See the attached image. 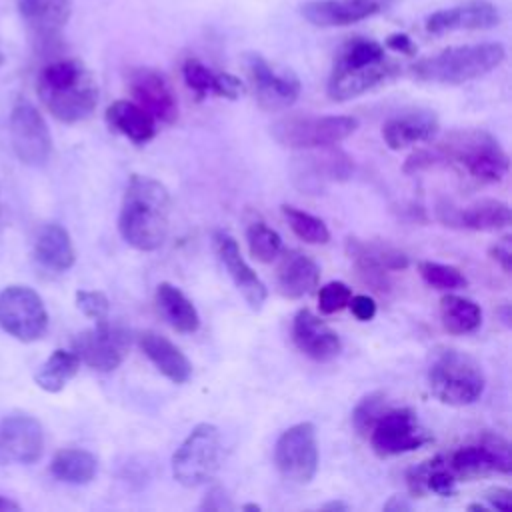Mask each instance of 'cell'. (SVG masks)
Segmentation results:
<instances>
[{
    "label": "cell",
    "instance_id": "cell-1",
    "mask_svg": "<svg viewBox=\"0 0 512 512\" xmlns=\"http://www.w3.org/2000/svg\"><path fill=\"white\" fill-rule=\"evenodd\" d=\"M438 164H458L474 180L494 184L508 174L510 158L492 134L484 130H456L432 148L410 154L404 162V172L416 174Z\"/></svg>",
    "mask_w": 512,
    "mask_h": 512
},
{
    "label": "cell",
    "instance_id": "cell-2",
    "mask_svg": "<svg viewBox=\"0 0 512 512\" xmlns=\"http://www.w3.org/2000/svg\"><path fill=\"white\" fill-rule=\"evenodd\" d=\"M170 228V194L150 176L132 174L124 190L118 230L126 244L152 252L160 248Z\"/></svg>",
    "mask_w": 512,
    "mask_h": 512
},
{
    "label": "cell",
    "instance_id": "cell-3",
    "mask_svg": "<svg viewBox=\"0 0 512 512\" xmlns=\"http://www.w3.org/2000/svg\"><path fill=\"white\" fill-rule=\"evenodd\" d=\"M36 92L44 108L64 124L86 120L98 104V84L94 74L74 58L46 64L38 74Z\"/></svg>",
    "mask_w": 512,
    "mask_h": 512
},
{
    "label": "cell",
    "instance_id": "cell-4",
    "mask_svg": "<svg viewBox=\"0 0 512 512\" xmlns=\"http://www.w3.org/2000/svg\"><path fill=\"white\" fill-rule=\"evenodd\" d=\"M398 74L384 46L372 38L348 40L334 58L326 92L334 102H346L366 94Z\"/></svg>",
    "mask_w": 512,
    "mask_h": 512
},
{
    "label": "cell",
    "instance_id": "cell-5",
    "mask_svg": "<svg viewBox=\"0 0 512 512\" xmlns=\"http://www.w3.org/2000/svg\"><path fill=\"white\" fill-rule=\"evenodd\" d=\"M506 58V50L500 42H478L464 46H450L438 54L420 58L412 64L414 78L432 84H464L476 80Z\"/></svg>",
    "mask_w": 512,
    "mask_h": 512
},
{
    "label": "cell",
    "instance_id": "cell-6",
    "mask_svg": "<svg viewBox=\"0 0 512 512\" xmlns=\"http://www.w3.org/2000/svg\"><path fill=\"white\" fill-rule=\"evenodd\" d=\"M430 392L448 406L474 404L486 386L480 364L454 348H446L436 354L428 368Z\"/></svg>",
    "mask_w": 512,
    "mask_h": 512
},
{
    "label": "cell",
    "instance_id": "cell-7",
    "mask_svg": "<svg viewBox=\"0 0 512 512\" xmlns=\"http://www.w3.org/2000/svg\"><path fill=\"white\" fill-rule=\"evenodd\" d=\"M222 460L220 430L214 424H196L172 454V476L186 488L214 478Z\"/></svg>",
    "mask_w": 512,
    "mask_h": 512
},
{
    "label": "cell",
    "instance_id": "cell-8",
    "mask_svg": "<svg viewBox=\"0 0 512 512\" xmlns=\"http://www.w3.org/2000/svg\"><path fill=\"white\" fill-rule=\"evenodd\" d=\"M358 128L352 116H290L272 124L274 140L292 150L328 148L346 140Z\"/></svg>",
    "mask_w": 512,
    "mask_h": 512
},
{
    "label": "cell",
    "instance_id": "cell-9",
    "mask_svg": "<svg viewBox=\"0 0 512 512\" xmlns=\"http://www.w3.org/2000/svg\"><path fill=\"white\" fill-rule=\"evenodd\" d=\"M0 328L20 342L40 340L48 330V312L36 290L22 284L0 292Z\"/></svg>",
    "mask_w": 512,
    "mask_h": 512
},
{
    "label": "cell",
    "instance_id": "cell-10",
    "mask_svg": "<svg viewBox=\"0 0 512 512\" xmlns=\"http://www.w3.org/2000/svg\"><path fill=\"white\" fill-rule=\"evenodd\" d=\"M274 464L280 476L294 484H308L316 476L318 440L312 422H298L278 436Z\"/></svg>",
    "mask_w": 512,
    "mask_h": 512
},
{
    "label": "cell",
    "instance_id": "cell-11",
    "mask_svg": "<svg viewBox=\"0 0 512 512\" xmlns=\"http://www.w3.org/2000/svg\"><path fill=\"white\" fill-rule=\"evenodd\" d=\"M368 438L374 454L380 458L418 450L432 440L412 408H386L372 426Z\"/></svg>",
    "mask_w": 512,
    "mask_h": 512
},
{
    "label": "cell",
    "instance_id": "cell-12",
    "mask_svg": "<svg viewBox=\"0 0 512 512\" xmlns=\"http://www.w3.org/2000/svg\"><path fill=\"white\" fill-rule=\"evenodd\" d=\"M456 480H470L488 474H510V444L498 434H482L478 440L456 448L444 458Z\"/></svg>",
    "mask_w": 512,
    "mask_h": 512
},
{
    "label": "cell",
    "instance_id": "cell-13",
    "mask_svg": "<svg viewBox=\"0 0 512 512\" xmlns=\"http://www.w3.org/2000/svg\"><path fill=\"white\" fill-rule=\"evenodd\" d=\"M244 66L252 94L262 110H286L298 100L300 80L292 70L274 66L260 54H246Z\"/></svg>",
    "mask_w": 512,
    "mask_h": 512
},
{
    "label": "cell",
    "instance_id": "cell-14",
    "mask_svg": "<svg viewBox=\"0 0 512 512\" xmlns=\"http://www.w3.org/2000/svg\"><path fill=\"white\" fill-rule=\"evenodd\" d=\"M128 346V332L122 326L110 324L108 318L98 320L94 328L82 330L72 338V352L78 360L98 372L116 370L124 362Z\"/></svg>",
    "mask_w": 512,
    "mask_h": 512
},
{
    "label": "cell",
    "instance_id": "cell-15",
    "mask_svg": "<svg viewBox=\"0 0 512 512\" xmlns=\"http://www.w3.org/2000/svg\"><path fill=\"white\" fill-rule=\"evenodd\" d=\"M10 142L20 162L30 166H42L52 154L46 120L28 100H18L10 112Z\"/></svg>",
    "mask_w": 512,
    "mask_h": 512
},
{
    "label": "cell",
    "instance_id": "cell-16",
    "mask_svg": "<svg viewBox=\"0 0 512 512\" xmlns=\"http://www.w3.org/2000/svg\"><path fill=\"white\" fill-rule=\"evenodd\" d=\"M44 452L42 424L28 414H12L0 422V458L32 464Z\"/></svg>",
    "mask_w": 512,
    "mask_h": 512
},
{
    "label": "cell",
    "instance_id": "cell-17",
    "mask_svg": "<svg viewBox=\"0 0 512 512\" xmlns=\"http://www.w3.org/2000/svg\"><path fill=\"white\" fill-rule=\"evenodd\" d=\"M212 244H214V252H216L218 260L222 262L224 270L232 278V282L238 288V292L242 294V298L248 302V306L252 310H260L262 304L266 302L268 290H266L264 282L260 280V276L242 258L238 242L228 232L216 230L212 236Z\"/></svg>",
    "mask_w": 512,
    "mask_h": 512
},
{
    "label": "cell",
    "instance_id": "cell-18",
    "mask_svg": "<svg viewBox=\"0 0 512 512\" xmlns=\"http://www.w3.org/2000/svg\"><path fill=\"white\" fill-rule=\"evenodd\" d=\"M130 92L138 106H142L154 120L172 124L178 118V102L168 80L154 68L140 66L130 72Z\"/></svg>",
    "mask_w": 512,
    "mask_h": 512
},
{
    "label": "cell",
    "instance_id": "cell-19",
    "mask_svg": "<svg viewBox=\"0 0 512 512\" xmlns=\"http://www.w3.org/2000/svg\"><path fill=\"white\" fill-rule=\"evenodd\" d=\"M500 24L498 8L488 0H466L438 10L426 18L428 34H448L466 30H490Z\"/></svg>",
    "mask_w": 512,
    "mask_h": 512
},
{
    "label": "cell",
    "instance_id": "cell-20",
    "mask_svg": "<svg viewBox=\"0 0 512 512\" xmlns=\"http://www.w3.org/2000/svg\"><path fill=\"white\" fill-rule=\"evenodd\" d=\"M292 340L302 354L316 362H330L342 350L340 336L308 308L296 312L292 322Z\"/></svg>",
    "mask_w": 512,
    "mask_h": 512
},
{
    "label": "cell",
    "instance_id": "cell-21",
    "mask_svg": "<svg viewBox=\"0 0 512 512\" xmlns=\"http://www.w3.org/2000/svg\"><path fill=\"white\" fill-rule=\"evenodd\" d=\"M380 8V0H308L300 6V14L314 26L336 28L362 22Z\"/></svg>",
    "mask_w": 512,
    "mask_h": 512
},
{
    "label": "cell",
    "instance_id": "cell-22",
    "mask_svg": "<svg viewBox=\"0 0 512 512\" xmlns=\"http://www.w3.org/2000/svg\"><path fill=\"white\" fill-rule=\"evenodd\" d=\"M438 214L446 226H460V228H468V230H476V232L502 230V228L510 226V220H512L510 206L506 202L494 200V198L476 200L462 210L450 208V206L440 208Z\"/></svg>",
    "mask_w": 512,
    "mask_h": 512
},
{
    "label": "cell",
    "instance_id": "cell-23",
    "mask_svg": "<svg viewBox=\"0 0 512 512\" xmlns=\"http://www.w3.org/2000/svg\"><path fill=\"white\" fill-rule=\"evenodd\" d=\"M438 118L430 110H412L392 116L382 126V138L390 150H402L418 142H430L438 134Z\"/></svg>",
    "mask_w": 512,
    "mask_h": 512
},
{
    "label": "cell",
    "instance_id": "cell-24",
    "mask_svg": "<svg viewBox=\"0 0 512 512\" xmlns=\"http://www.w3.org/2000/svg\"><path fill=\"white\" fill-rule=\"evenodd\" d=\"M18 10L28 26L30 34L46 44L58 38L60 30L66 26L72 2L70 0H18Z\"/></svg>",
    "mask_w": 512,
    "mask_h": 512
},
{
    "label": "cell",
    "instance_id": "cell-25",
    "mask_svg": "<svg viewBox=\"0 0 512 512\" xmlns=\"http://www.w3.org/2000/svg\"><path fill=\"white\" fill-rule=\"evenodd\" d=\"M138 344L144 356L156 366V370L174 384H184L192 376V364L186 354L170 342L166 336L156 332H142L138 336Z\"/></svg>",
    "mask_w": 512,
    "mask_h": 512
},
{
    "label": "cell",
    "instance_id": "cell-26",
    "mask_svg": "<svg viewBox=\"0 0 512 512\" xmlns=\"http://www.w3.org/2000/svg\"><path fill=\"white\" fill-rule=\"evenodd\" d=\"M182 78L198 100L206 98L208 94L236 100L244 92V84L240 82V78L228 72H214L198 58H188L182 64Z\"/></svg>",
    "mask_w": 512,
    "mask_h": 512
},
{
    "label": "cell",
    "instance_id": "cell-27",
    "mask_svg": "<svg viewBox=\"0 0 512 512\" xmlns=\"http://www.w3.org/2000/svg\"><path fill=\"white\" fill-rule=\"evenodd\" d=\"M320 282V266L302 252H288L276 274V286L278 292L284 298L298 300L306 294H310Z\"/></svg>",
    "mask_w": 512,
    "mask_h": 512
},
{
    "label": "cell",
    "instance_id": "cell-28",
    "mask_svg": "<svg viewBox=\"0 0 512 512\" xmlns=\"http://www.w3.org/2000/svg\"><path fill=\"white\" fill-rule=\"evenodd\" d=\"M34 258L52 272H66L72 268L76 252L68 230L60 224H44L34 240Z\"/></svg>",
    "mask_w": 512,
    "mask_h": 512
},
{
    "label": "cell",
    "instance_id": "cell-29",
    "mask_svg": "<svg viewBox=\"0 0 512 512\" xmlns=\"http://www.w3.org/2000/svg\"><path fill=\"white\" fill-rule=\"evenodd\" d=\"M106 122L112 130L136 144H146L156 136L154 118L136 102L116 100L106 108Z\"/></svg>",
    "mask_w": 512,
    "mask_h": 512
},
{
    "label": "cell",
    "instance_id": "cell-30",
    "mask_svg": "<svg viewBox=\"0 0 512 512\" xmlns=\"http://www.w3.org/2000/svg\"><path fill=\"white\" fill-rule=\"evenodd\" d=\"M156 306L162 318L182 334H192L200 326V316L192 300L174 284L160 282L156 288Z\"/></svg>",
    "mask_w": 512,
    "mask_h": 512
},
{
    "label": "cell",
    "instance_id": "cell-31",
    "mask_svg": "<svg viewBox=\"0 0 512 512\" xmlns=\"http://www.w3.org/2000/svg\"><path fill=\"white\" fill-rule=\"evenodd\" d=\"M456 476L448 468L444 456L430 458L416 464L406 474V484L412 496H426L430 492L440 496H450L456 490Z\"/></svg>",
    "mask_w": 512,
    "mask_h": 512
},
{
    "label": "cell",
    "instance_id": "cell-32",
    "mask_svg": "<svg viewBox=\"0 0 512 512\" xmlns=\"http://www.w3.org/2000/svg\"><path fill=\"white\" fill-rule=\"evenodd\" d=\"M50 472L56 480L66 484H88L98 472V460L92 452L82 448H62L50 462Z\"/></svg>",
    "mask_w": 512,
    "mask_h": 512
},
{
    "label": "cell",
    "instance_id": "cell-33",
    "mask_svg": "<svg viewBox=\"0 0 512 512\" xmlns=\"http://www.w3.org/2000/svg\"><path fill=\"white\" fill-rule=\"evenodd\" d=\"M440 320L450 334H470L482 324L480 306L464 296L446 294L440 298Z\"/></svg>",
    "mask_w": 512,
    "mask_h": 512
},
{
    "label": "cell",
    "instance_id": "cell-34",
    "mask_svg": "<svg viewBox=\"0 0 512 512\" xmlns=\"http://www.w3.org/2000/svg\"><path fill=\"white\" fill-rule=\"evenodd\" d=\"M80 360L72 350H54L34 374L36 384L46 392H60L78 372Z\"/></svg>",
    "mask_w": 512,
    "mask_h": 512
},
{
    "label": "cell",
    "instance_id": "cell-35",
    "mask_svg": "<svg viewBox=\"0 0 512 512\" xmlns=\"http://www.w3.org/2000/svg\"><path fill=\"white\" fill-rule=\"evenodd\" d=\"M282 214L290 226V230L304 242L308 244H326L330 240V230L324 224V220H320L318 216L304 212L296 206L284 204L282 206Z\"/></svg>",
    "mask_w": 512,
    "mask_h": 512
},
{
    "label": "cell",
    "instance_id": "cell-36",
    "mask_svg": "<svg viewBox=\"0 0 512 512\" xmlns=\"http://www.w3.org/2000/svg\"><path fill=\"white\" fill-rule=\"evenodd\" d=\"M304 166L310 170V176L306 178L314 182L344 180L352 172L350 158L340 150H330V152H324L322 156H308L304 158Z\"/></svg>",
    "mask_w": 512,
    "mask_h": 512
},
{
    "label": "cell",
    "instance_id": "cell-37",
    "mask_svg": "<svg viewBox=\"0 0 512 512\" xmlns=\"http://www.w3.org/2000/svg\"><path fill=\"white\" fill-rule=\"evenodd\" d=\"M248 250L258 262H272L282 250L280 234L264 222H252L246 230Z\"/></svg>",
    "mask_w": 512,
    "mask_h": 512
},
{
    "label": "cell",
    "instance_id": "cell-38",
    "mask_svg": "<svg viewBox=\"0 0 512 512\" xmlns=\"http://www.w3.org/2000/svg\"><path fill=\"white\" fill-rule=\"evenodd\" d=\"M418 272L422 276V280L436 288V290H458L464 288L468 284L466 276L450 264H442V262H432V260H422L418 262Z\"/></svg>",
    "mask_w": 512,
    "mask_h": 512
},
{
    "label": "cell",
    "instance_id": "cell-39",
    "mask_svg": "<svg viewBox=\"0 0 512 512\" xmlns=\"http://www.w3.org/2000/svg\"><path fill=\"white\" fill-rule=\"evenodd\" d=\"M346 244L354 246L356 250L364 252L370 258H374L388 272L404 270L408 266V256L402 250H398L396 246H392V244H386V242H366V240H360V238H348Z\"/></svg>",
    "mask_w": 512,
    "mask_h": 512
},
{
    "label": "cell",
    "instance_id": "cell-40",
    "mask_svg": "<svg viewBox=\"0 0 512 512\" xmlns=\"http://www.w3.org/2000/svg\"><path fill=\"white\" fill-rule=\"evenodd\" d=\"M386 410V396L382 392H370L366 394L352 410V426L354 430L368 438L372 426L376 424V420L382 416V412Z\"/></svg>",
    "mask_w": 512,
    "mask_h": 512
},
{
    "label": "cell",
    "instance_id": "cell-41",
    "mask_svg": "<svg viewBox=\"0 0 512 512\" xmlns=\"http://www.w3.org/2000/svg\"><path fill=\"white\" fill-rule=\"evenodd\" d=\"M352 298V290L348 284L344 282H328L320 288L318 292V308L322 314H334V312H340L342 308L348 306Z\"/></svg>",
    "mask_w": 512,
    "mask_h": 512
},
{
    "label": "cell",
    "instance_id": "cell-42",
    "mask_svg": "<svg viewBox=\"0 0 512 512\" xmlns=\"http://www.w3.org/2000/svg\"><path fill=\"white\" fill-rule=\"evenodd\" d=\"M76 306L80 312L92 320H106L110 312V302L104 292L100 290H78L76 292Z\"/></svg>",
    "mask_w": 512,
    "mask_h": 512
},
{
    "label": "cell",
    "instance_id": "cell-43",
    "mask_svg": "<svg viewBox=\"0 0 512 512\" xmlns=\"http://www.w3.org/2000/svg\"><path fill=\"white\" fill-rule=\"evenodd\" d=\"M490 258L502 268L504 274H510V270H512V238L504 236L502 240L492 244Z\"/></svg>",
    "mask_w": 512,
    "mask_h": 512
},
{
    "label": "cell",
    "instance_id": "cell-44",
    "mask_svg": "<svg viewBox=\"0 0 512 512\" xmlns=\"http://www.w3.org/2000/svg\"><path fill=\"white\" fill-rule=\"evenodd\" d=\"M352 314L360 320V322H368L376 316V302L368 296V294H356L350 298L348 302Z\"/></svg>",
    "mask_w": 512,
    "mask_h": 512
},
{
    "label": "cell",
    "instance_id": "cell-45",
    "mask_svg": "<svg viewBox=\"0 0 512 512\" xmlns=\"http://www.w3.org/2000/svg\"><path fill=\"white\" fill-rule=\"evenodd\" d=\"M200 510H214V512H220V510H232V502H230V496L224 492V488L220 486H214L206 492L202 504H200Z\"/></svg>",
    "mask_w": 512,
    "mask_h": 512
},
{
    "label": "cell",
    "instance_id": "cell-46",
    "mask_svg": "<svg viewBox=\"0 0 512 512\" xmlns=\"http://www.w3.org/2000/svg\"><path fill=\"white\" fill-rule=\"evenodd\" d=\"M484 500L488 502V508H492V510H502V512L512 510V492L508 488L496 486L484 494Z\"/></svg>",
    "mask_w": 512,
    "mask_h": 512
},
{
    "label": "cell",
    "instance_id": "cell-47",
    "mask_svg": "<svg viewBox=\"0 0 512 512\" xmlns=\"http://www.w3.org/2000/svg\"><path fill=\"white\" fill-rule=\"evenodd\" d=\"M384 44H386V48H390L394 52H400V54H406V56H414L416 54L414 40L408 34H404V32L390 34Z\"/></svg>",
    "mask_w": 512,
    "mask_h": 512
},
{
    "label": "cell",
    "instance_id": "cell-48",
    "mask_svg": "<svg viewBox=\"0 0 512 512\" xmlns=\"http://www.w3.org/2000/svg\"><path fill=\"white\" fill-rule=\"evenodd\" d=\"M410 508H412V504L404 496H392L384 504V510H410Z\"/></svg>",
    "mask_w": 512,
    "mask_h": 512
},
{
    "label": "cell",
    "instance_id": "cell-49",
    "mask_svg": "<svg viewBox=\"0 0 512 512\" xmlns=\"http://www.w3.org/2000/svg\"><path fill=\"white\" fill-rule=\"evenodd\" d=\"M2 510H20V504L0 494V512H2Z\"/></svg>",
    "mask_w": 512,
    "mask_h": 512
},
{
    "label": "cell",
    "instance_id": "cell-50",
    "mask_svg": "<svg viewBox=\"0 0 512 512\" xmlns=\"http://www.w3.org/2000/svg\"><path fill=\"white\" fill-rule=\"evenodd\" d=\"M322 510H348V504L342 500H334V502L322 504Z\"/></svg>",
    "mask_w": 512,
    "mask_h": 512
},
{
    "label": "cell",
    "instance_id": "cell-51",
    "mask_svg": "<svg viewBox=\"0 0 512 512\" xmlns=\"http://www.w3.org/2000/svg\"><path fill=\"white\" fill-rule=\"evenodd\" d=\"M242 510H256V512H258V510H260V506H258V504H244V506H242Z\"/></svg>",
    "mask_w": 512,
    "mask_h": 512
},
{
    "label": "cell",
    "instance_id": "cell-52",
    "mask_svg": "<svg viewBox=\"0 0 512 512\" xmlns=\"http://www.w3.org/2000/svg\"><path fill=\"white\" fill-rule=\"evenodd\" d=\"M2 64H4V52L0 50V66H2Z\"/></svg>",
    "mask_w": 512,
    "mask_h": 512
},
{
    "label": "cell",
    "instance_id": "cell-53",
    "mask_svg": "<svg viewBox=\"0 0 512 512\" xmlns=\"http://www.w3.org/2000/svg\"><path fill=\"white\" fill-rule=\"evenodd\" d=\"M0 212H2V204H0Z\"/></svg>",
    "mask_w": 512,
    "mask_h": 512
}]
</instances>
